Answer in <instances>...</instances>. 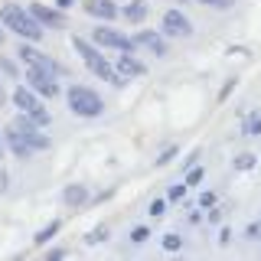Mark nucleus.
Returning a JSON list of instances; mask_svg holds the SVG:
<instances>
[{
	"label": "nucleus",
	"instance_id": "1",
	"mask_svg": "<svg viewBox=\"0 0 261 261\" xmlns=\"http://www.w3.org/2000/svg\"><path fill=\"white\" fill-rule=\"evenodd\" d=\"M0 27L10 30L13 36L27 39V43H39V39L46 36V30L36 23V16H33L27 7H20V4H4L0 7Z\"/></svg>",
	"mask_w": 261,
	"mask_h": 261
},
{
	"label": "nucleus",
	"instance_id": "2",
	"mask_svg": "<svg viewBox=\"0 0 261 261\" xmlns=\"http://www.w3.org/2000/svg\"><path fill=\"white\" fill-rule=\"evenodd\" d=\"M65 105H69V111L75 114V118H101L105 114V98L98 95L95 88L79 85V82H72V85L65 88Z\"/></svg>",
	"mask_w": 261,
	"mask_h": 261
},
{
	"label": "nucleus",
	"instance_id": "3",
	"mask_svg": "<svg viewBox=\"0 0 261 261\" xmlns=\"http://www.w3.org/2000/svg\"><path fill=\"white\" fill-rule=\"evenodd\" d=\"M10 101H13L16 111L27 114V118H33L39 127H49V124H53V111L46 108V98H39L30 85H16L13 92H10Z\"/></svg>",
	"mask_w": 261,
	"mask_h": 261
},
{
	"label": "nucleus",
	"instance_id": "4",
	"mask_svg": "<svg viewBox=\"0 0 261 261\" xmlns=\"http://www.w3.org/2000/svg\"><path fill=\"white\" fill-rule=\"evenodd\" d=\"M92 43L101 49V53H134V39L127 36V33L114 30L111 23H98V27H92Z\"/></svg>",
	"mask_w": 261,
	"mask_h": 261
},
{
	"label": "nucleus",
	"instance_id": "5",
	"mask_svg": "<svg viewBox=\"0 0 261 261\" xmlns=\"http://www.w3.org/2000/svg\"><path fill=\"white\" fill-rule=\"evenodd\" d=\"M16 59L23 65H33V69H43V72H53V75H65V65L59 59H53V56H46L43 49H36L33 43L27 39H20V46H16Z\"/></svg>",
	"mask_w": 261,
	"mask_h": 261
},
{
	"label": "nucleus",
	"instance_id": "6",
	"mask_svg": "<svg viewBox=\"0 0 261 261\" xmlns=\"http://www.w3.org/2000/svg\"><path fill=\"white\" fill-rule=\"evenodd\" d=\"M10 124L16 127V134H20L23 141L33 147V153H43V150H49V147H53V137L46 134V127H39L33 118H27V114L16 111V118L10 121Z\"/></svg>",
	"mask_w": 261,
	"mask_h": 261
},
{
	"label": "nucleus",
	"instance_id": "7",
	"mask_svg": "<svg viewBox=\"0 0 261 261\" xmlns=\"http://www.w3.org/2000/svg\"><path fill=\"white\" fill-rule=\"evenodd\" d=\"M23 82H27V85H30L39 98H59V95H62L59 75H53V72H43V69H33V65H23Z\"/></svg>",
	"mask_w": 261,
	"mask_h": 261
},
{
	"label": "nucleus",
	"instance_id": "8",
	"mask_svg": "<svg viewBox=\"0 0 261 261\" xmlns=\"http://www.w3.org/2000/svg\"><path fill=\"white\" fill-rule=\"evenodd\" d=\"M160 33L167 39H190L193 36V20L179 10V7H170V10L160 16Z\"/></svg>",
	"mask_w": 261,
	"mask_h": 261
},
{
	"label": "nucleus",
	"instance_id": "9",
	"mask_svg": "<svg viewBox=\"0 0 261 261\" xmlns=\"http://www.w3.org/2000/svg\"><path fill=\"white\" fill-rule=\"evenodd\" d=\"M130 39H134V53L137 49H147V56H157V59L170 56V39L160 30H137Z\"/></svg>",
	"mask_w": 261,
	"mask_h": 261
},
{
	"label": "nucleus",
	"instance_id": "10",
	"mask_svg": "<svg viewBox=\"0 0 261 261\" xmlns=\"http://www.w3.org/2000/svg\"><path fill=\"white\" fill-rule=\"evenodd\" d=\"M27 10L36 16V23L43 30H65V10H59V7H49V4H39V0H30Z\"/></svg>",
	"mask_w": 261,
	"mask_h": 261
},
{
	"label": "nucleus",
	"instance_id": "11",
	"mask_svg": "<svg viewBox=\"0 0 261 261\" xmlns=\"http://www.w3.org/2000/svg\"><path fill=\"white\" fill-rule=\"evenodd\" d=\"M85 69H88V72H92V75H95V79H101V82H108V85H111V88H124V85H127V82H124V79H121V75H118V69H114V62H108V59H105V53H101V56H95V59H92V62H85Z\"/></svg>",
	"mask_w": 261,
	"mask_h": 261
},
{
	"label": "nucleus",
	"instance_id": "12",
	"mask_svg": "<svg viewBox=\"0 0 261 261\" xmlns=\"http://www.w3.org/2000/svg\"><path fill=\"white\" fill-rule=\"evenodd\" d=\"M82 10L101 23H114L121 16V4L118 0H82Z\"/></svg>",
	"mask_w": 261,
	"mask_h": 261
},
{
	"label": "nucleus",
	"instance_id": "13",
	"mask_svg": "<svg viewBox=\"0 0 261 261\" xmlns=\"http://www.w3.org/2000/svg\"><path fill=\"white\" fill-rule=\"evenodd\" d=\"M59 199H62L65 209H85V206H92V186H85V183H69V186H62Z\"/></svg>",
	"mask_w": 261,
	"mask_h": 261
},
{
	"label": "nucleus",
	"instance_id": "14",
	"mask_svg": "<svg viewBox=\"0 0 261 261\" xmlns=\"http://www.w3.org/2000/svg\"><path fill=\"white\" fill-rule=\"evenodd\" d=\"M114 69H118V75L124 79V82H134V79H144V75H147V65L137 59L134 53H118Z\"/></svg>",
	"mask_w": 261,
	"mask_h": 261
},
{
	"label": "nucleus",
	"instance_id": "15",
	"mask_svg": "<svg viewBox=\"0 0 261 261\" xmlns=\"http://www.w3.org/2000/svg\"><path fill=\"white\" fill-rule=\"evenodd\" d=\"M4 150H10L16 160H30V157H33V147L23 141L20 134H16L13 124H7V130H4Z\"/></svg>",
	"mask_w": 261,
	"mask_h": 261
},
{
	"label": "nucleus",
	"instance_id": "16",
	"mask_svg": "<svg viewBox=\"0 0 261 261\" xmlns=\"http://www.w3.org/2000/svg\"><path fill=\"white\" fill-rule=\"evenodd\" d=\"M121 16H124L127 23H144L147 16H150V0H127V4H121Z\"/></svg>",
	"mask_w": 261,
	"mask_h": 261
},
{
	"label": "nucleus",
	"instance_id": "17",
	"mask_svg": "<svg viewBox=\"0 0 261 261\" xmlns=\"http://www.w3.org/2000/svg\"><path fill=\"white\" fill-rule=\"evenodd\" d=\"M59 232H62V219H53V222H46L36 235H33V245H39V248H43V245H49Z\"/></svg>",
	"mask_w": 261,
	"mask_h": 261
},
{
	"label": "nucleus",
	"instance_id": "18",
	"mask_svg": "<svg viewBox=\"0 0 261 261\" xmlns=\"http://www.w3.org/2000/svg\"><path fill=\"white\" fill-rule=\"evenodd\" d=\"M242 137H261V111H248L242 118Z\"/></svg>",
	"mask_w": 261,
	"mask_h": 261
},
{
	"label": "nucleus",
	"instance_id": "19",
	"mask_svg": "<svg viewBox=\"0 0 261 261\" xmlns=\"http://www.w3.org/2000/svg\"><path fill=\"white\" fill-rule=\"evenodd\" d=\"M255 167H258V157L251 150L235 153V160H232V170H235V173H248V170H255Z\"/></svg>",
	"mask_w": 261,
	"mask_h": 261
},
{
	"label": "nucleus",
	"instance_id": "20",
	"mask_svg": "<svg viewBox=\"0 0 261 261\" xmlns=\"http://www.w3.org/2000/svg\"><path fill=\"white\" fill-rule=\"evenodd\" d=\"M108 239H111V228L101 222V225L88 228V232H85V239H82V242H85L88 248H95V245H101V242H108Z\"/></svg>",
	"mask_w": 261,
	"mask_h": 261
},
{
	"label": "nucleus",
	"instance_id": "21",
	"mask_svg": "<svg viewBox=\"0 0 261 261\" xmlns=\"http://www.w3.org/2000/svg\"><path fill=\"white\" fill-rule=\"evenodd\" d=\"M0 75L10 79V82H20V79H23V69L10 59V56H0Z\"/></svg>",
	"mask_w": 261,
	"mask_h": 261
},
{
	"label": "nucleus",
	"instance_id": "22",
	"mask_svg": "<svg viewBox=\"0 0 261 261\" xmlns=\"http://www.w3.org/2000/svg\"><path fill=\"white\" fill-rule=\"evenodd\" d=\"M202 179H206V167H199V163H193L190 170H183V183L190 186V190L193 186H202Z\"/></svg>",
	"mask_w": 261,
	"mask_h": 261
},
{
	"label": "nucleus",
	"instance_id": "23",
	"mask_svg": "<svg viewBox=\"0 0 261 261\" xmlns=\"http://www.w3.org/2000/svg\"><path fill=\"white\" fill-rule=\"evenodd\" d=\"M176 157H179V147H176V144H167V147L157 153V157H153V167H170Z\"/></svg>",
	"mask_w": 261,
	"mask_h": 261
},
{
	"label": "nucleus",
	"instance_id": "24",
	"mask_svg": "<svg viewBox=\"0 0 261 261\" xmlns=\"http://www.w3.org/2000/svg\"><path fill=\"white\" fill-rule=\"evenodd\" d=\"M167 206H170L167 196H153L150 206H147V216H150V219H163V216H167Z\"/></svg>",
	"mask_w": 261,
	"mask_h": 261
},
{
	"label": "nucleus",
	"instance_id": "25",
	"mask_svg": "<svg viewBox=\"0 0 261 261\" xmlns=\"http://www.w3.org/2000/svg\"><path fill=\"white\" fill-rule=\"evenodd\" d=\"M160 245H163V251H170V255H173V251H183V235H179V232H167L160 239Z\"/></svg>",
	"mask_w": 261,
	"mask_h": 261
},
{
	"label": "nucleus",
	"instance_id": "26",
	"mask_svg": "<svg viewBox=\"0 0 261 261\" xmlns=\"http://www.w3.org/2000/svg\"><path fill=\"white\" fill-rule=\"evenodd\" d=\"M186 193H190V186H186V183H173V186L167 190V202H183Z\"/></svg>",
	"mask_w": 261,
	"mask_h": 261
},
{
	"label": "nucleus",
	"instance_id": "27",
	"mask_svg": "<svg viewBox=\"0 0 261 261\" xmlns=\"http://www.w3.org/2000/svg\"><path fill=\"white\" fill-rule=\"evenodd\" d=\"M183 4H190V0H183ZM193 4L212 7V10H232V7H235V0H193Z\"/></svg>",
	"mask_w": 261,
	"mask_h": 261
},
{
	"label": "nucleus",
	"instance_id": "28",
	"mask_svg": "<svg viewBox=\"0 0 261 261\" xmlns=\"http://www.w3.org/2000/svg\"><path fill=\"white\" fill-rule=\"evenodd\" d=\"M127 239H130V245H144L147 239H150V228H147V225H134Z\"/></svg>",
	"mask_w": 261,
	"mask_h": 261
},
{
	"label": "nucleus",
	"instance_id": "29",
	"mask_svg": "<svg viewBox=\"0 0 261 261\" xmlns=\"http://www.w3.org/2000/svg\"><path fill=\"white\" fill-rule=\"evenodd\" d=\"M242 235H245V242H258V239H261V219H255V222H248Z\"/></svg>",
	"mask_w": 261,
	"mask_h": 261
},
{
	"label": "nucleus",
	"instance_id": "30",
	"mask_svg": "<svg viewBox=\"0 0 261 261\" xmlns=\"http://www.w3.org/2000/svg\"><path fill=\"white\" fill-rule=\"evenodd\" d=\"M235 85H239V79H235V75H228V79L222 82V88H219V101H228V95L235 92Z\"/></svg>",
	"mask_w": 261,
	"mask_h": 261
},
{
	"label": "nucleus",
	"instance_id": "31",
	"mask_svg": "<svg viewBox=\"0 0 261 261\" xmlns=\"http://www.w3.org/2000/svg\"><path fill=\"white\" fill-rule=\"evenodd\" d=\"M216 202H219V196L212 193V190H202L199 193V209H209V206H216Z\"/></svg>",
	"mask_w": 261,
	"mask_h": 261
},
{
	"label": "nucleus",
	"instance_id": "32",
	"mask_svg": "<svg viewBox=\"0 0 261 261\" xmlns=\"http://www.w3.org/2000/svg\"><path fill=\"white\" fill-rule=\"evenodd\" d=\"M219 245H222V248L232 245V228H228V225H219Z\"/></svg>",
	"mask_w": 261,
	"mask_h": 261
},
{
	"label": "nucleus",
	"instance_id": "33",
	"mask_svg": "<svg viewBox=\"0 0 261 261\" xmlns=\"http://www.w3.org/2000/svg\"><path fill=\"white\" fill-rule=\"evenodd\" d=\"M65 255H69L65 248H49V251H46V261H59V258H65Z\"/></svg>",
	"mask_w": 261,
	"mask_h": 261
},
{
	"label": "nucleus",
	"instance_id": "34",
	"mask_svg": "<svg viewBox=\"0 0 261 261\" xmlns=\"http://www.w3.org/2000/svg\"><path fill=\"white\" fill-rule=\"evenodd\" d=\"M193 163H199V150H193V153H186V160H183V170H190Z\"/></svg>",
	"mask_w": 261,
	"mask_h": 261
},
{
	"label": "nucleus",
	"instance_id": "35",
	"mask_svg": "<svg viewBox=\"0 0 261 261\" xmlns=\"http://www.w3.org/2000/svg\"><path fill=\"white\" fill-rule=\"evenodd\" d=\"M7 183H10V176H7V170L0 167V193H7V190H10V186H7Z\"/></svg>",
	"mask_w": 261,
	"mask_h": 261
},
{
	"label": "nucleus",
	"instance_id": "36",
	"mask_svg": "<svg viewBox=\"0 0 261 261\" xmlns=\"http://www.w3.org/2000/svg\"><path fill=\"white\" fill-rule=\"evenodd\" d=\"M53 4H56V7H59V10H72V7H75V4H79V0H53Z\"/></svg>",
	"mask_w": 261,
	"mask_h": 261
},
{
	"label": "nucleus",
	"instance_id": "37",
	"mask_svg": "<svg viewBox=\"0 0 261 261\" xmlns=\"http://www.w3.org/2000/svg\"><path fill=\"white\" fill-rule=\"evenodd\" d=\"M202 222V209H193L190 212V225H199Z\"/></svg>",
	"mask_w": 261,
	"mask_h": 261
},
{
	"label": "nucleus",
	"instance_id": "38",
	"mask_svg": "<svg viewBox=\"0 0 261 261\" xmlns=\"http://www.w3.org/2000/svg\"><path fill=\"white\" fill-rule=\"evenodd\" d=\"M228 56H245V46H228Z\"/></svg>",
	"mask_w": 261,
	"mask_h": 261
},
{
	"label": "nucleus",
	"instance_id": "39",
	"mask_svg": "<svg viewBox=\"0 0 261 261\" xmlns=\"http://www.w3.org/2000/svg\"><path fill=\"white\" fill-rule=\"evenodd\" d=\"M4 98H7V95H4V85H0V105H4Z\"/></svg>",
	"mask_w": 261,
	"mask_h": 261
},
{
	"label": "nucleus",
	"instance_id": "40",
	"mask_svg": "<svg viewBox=\"0 0 261 261\" xmlns=\"http://www.w3.org/2000/svg\"><path fill=\"white\" fill-rule=\"evenodd\" d=\"M4 39H7V33H4V30H0V46H4Z\"/></svg>",
	"mask_w": 261,
	"mask_h": 261
},
{
	"label": "nucleus",
	"instance_id": "41",
	"mask_svg": "<svg viewBox=\"0 0 261 261\" xmlns=\"http://www.w3.org/2000/svg\"><path fill=\"white\" fill-rule=\"evenodd\" d=\"M0 160H4V141H0Z\"/></svg>",
	"mask_w": 261,
	"mask_h": 261
}]
</instances>
